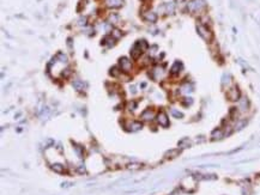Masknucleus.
Instances as JSON below:
<instances>
[{
    "label": "nucleus",
    "mask_w": 260,
    "mask_h": 195,
    "mask_svg": "<svg viewBox=\"0 0 260 195\" xmlns=\"http://www.w3.org/2000/svg\"><path fill=\"white\" fill-rule=\"evenodd\" d=\"M204 6H205V1L204 0H192L188 4V9L191 11H198Z\"/></svg>",
    "instance_id": "obj_1"
},
{
    "label": "nucleus",
    "mask_w": 260,
    "mask_h": 195,
    "mask_svg": "<svg viewBox=\"0 0 260 195\" xmlns=\"http://www.w3.org/2000/svg\"><path fill=\"white\" fill-rule=\"evenodd\" d=\"M142 52H143V49H142L139 42H137V43L133 46V48L131 49V56H132L133 59H138V57L140 56V54H142Z\"/></svg>",
    "instance_id": "obj_2"
},
{
    "label": "nucleus",
    "mask_w": 260,
    "mask_h": 195,
    "mask_svg": "<svg viewBox=\"0 0 260 195\" xmlns=\"http://www.w3.org/2000/svg\"><path fill=\"white\" fill-rule=\"evenodd\" d=\"M197 29H198V32H199V35L202 36V38H205V40H210V37H211V34H210V31H209L207 29L205 28L204 25H198V27H197Z\"/></svg>",
    "instance_id": "obj_3"
},
{
    "label": "nucleus",
    "mask_w": 260,
    "mask_h": 195,
    "mask_svg": "<svg viewBox=\"0 0 260 195\" xmlns=\"http://www.w3.org/2000/svg\"><path fill=\"white\" fill-rule=\"evenodd\" d=\"M120 66H121V70L124 71V72H130L131 67H132L131 61L128 60V59H126V57L120 59Z\"/></svg>",
    "instance_id": "obj_4"
},
{
    "label": "nucleus",
    "mask_w": 260,
    "mask_h": 195,
    "mask_svg": "<svg viewBox=\"0 0 260 195\" xmlns=\"http://www.w3.org/2000/svg\"><path fill=\"white\" fill-rule=\"evenodd\" d=\"M144 18L147 20V22H151V23H155L156 20H157V14L155 13V12H146V13L144 14Z\"/></svg>",
    "instance_id": "obj_5"
},
{
    "label": "nucleus",
    "mask_w": 260,
    "mask_h": 195,
    "mask_svg": "<svg viewBox=\"0 0 260 195\" xmlns=\"http://www.w3.org/2000/svg\"><path fill=\"white\" fill-rule=\"evenodd\" d=\"M158 122H159V125L164 126V127H167V126L169 125L168 117H167V115H165L164 112H161V114H158Z\"/></svg>",
    "instance_id": "obj_6"
},
{
    "label": "nucleus",
    "mask_w": 260,
    "mask_h": 195,
    "mask_svg": "<svg viewBox=\"0 0 260 195\" xmlns=\"http://www.w3.org/2000/svg\"><path fill=\"white\" fill-rule=\"evenodd\" d=\"M107 5L109 7L116 9V7H120L122 5V0H107Z\"/></svg>",
    "instance_id": "obj_7"
},
{
    "label": "nucleus",
    "mask_w": 260,
    "mask_h": 195,
    "mask_svg": "<svg viewBox=\"0 0 260 195\" xmlns=\"http://www.w3.org/2000/svg\"><path fill=\"white\" fill-rule=\"evenodd\" d=\"M228 96H229V98H230V99H232V101H236V99H239L240 92H239V90H237V89H232V90H230V91H229Z\"/></svg>",
    "instance_id": "obj_8"
},
{
    "label": "nucleus",
    "mask_w": 260,
    "mask_h": 195,
    "mask_svg": "<svg viewBox=\"0 0 260 195\" xmlns=\"http://www.w3.org/2000/svg\"><path fill=\"white\" fill-rule=\"evenodd\" d=\"M181 68H182V64L181 62H179V61H176L175 64L173 65V67H172V74H176V73H179L180 71H181Z\"/></svg>",
    "instance_id": "obj_9"
},
{
    "label": "nucleus",
    "mask_w": 260,
    "mask_h": 195,
    "mask_svg": "<svg viewBox=\"0 0 260 195\" xmlns=\"http://www.w3.org/2000/svg\"><path fill=\"white\" fill-rule=\"evenodd\" d=\"M73 86L77 89V90H83L85 87V84L83 83L82 80H74L73 82Z\"/></svg>",
    "instance_id": "obj_10"
},
{
    "label": "nucleus",
    "mask_w": 260,
    "mask_h": 195,
    "mask_svg": "<svg viewBox=\"0 0 260 195\" xmlns=\"http://www.w3.org/2000/svg\"><path fill=\"white\" fill-rule=\"evenodd\" d=\"M142 117H144V120H151L152 119V111H150V109L145 110L142 115Z\"/></svg>",
    "instance_id": "obj_11"
},
{
    "label": "nucleus",
    "mask_w": 260,
    "mask_h": 195,
    "mask_svg": "<svg viewBox=\"0 0 260 195\" xmlns=\"http://www.w3.org/2000/svg\"><path fill=\"white\" fill-rule=\"evenodd\" d=\"M53 170L54 171H57V172H61V171H64V167L62 165H60V164H55V165H53Z\"/></svg>",
    "instance_id": "obj_12"
},
{
    "label": "nucleus",
    "mask_w": 260,
    "mask_h": 195,
    "mask_svg": "<svg viewBox=\"0 0 260 195\" xmlns=\"http://www.w3.org/2000/svg\"><path fill=\"white\" fill-rule=\"evenodd\" d=\"M85 20H87V18H85V17L80 18V19H79V22H78V23H79V25H85V24H87V22H85Z\"/></svg>",
    "instance_id": "obj_13"
},
{
    "label": "nucleus",
    "mask_w": 260,
    "mask_h": 195,
    "mask_svg": "<svg viewBox=\"0 0 260 195\" xmlns=\"http://www.w3.org/2000/svg\"><path fill=\"white\" fill-rule=\"evenodd\" d=\"M110 74H113V75H117L119 74V71H117V68H112V71H110Z\"/></svg>",
    "instance_id": "obj_14"
},
{
    "label": "nucleus",
    "mask_w": 260,
    "mask_h": 195,
    "mask_svg": "<svg viewBox=\"0 0 260 195\" xmlns=\"http://www.w3.org/2000/svg\"><path fill=\"white\" fill-rule=\"evenodd\" d=\"M113 35L115 36V38H119V37L121 36V34L119 32V30H114V31H113Z\"/></svg>",
    "instance_id": "obj_15"
},
{
    "label": "nucleus",
    "mask_w": 260,
    "mask_h": 195,
    "mask_svg": "<svg viewBox=\"0 0 260 195\" xmlns=\"http://www.w3.org/2000/svg\"><path fill=\"white\" fill-rule=\"evenodd\" d=\"M70 74H71V70H70V68H66V72H65V73L62 72V75H64V77H68Z\"/></svg>",
    "instance_id": "obj_16"
},
{
    "label": "nucleus",
    "mask_w": 260,
    "mask_h": 195,
    "mask_svg": "<svg viewBox=\"0 0 260 195\" xmlns=\"http://www.w3.org/2000/svg\"><path fill=\"white\" fill-rule=\"evenodd\" d=\"M173 115H175L176 117H182V114L181 112H179V111H176V110H173Z\"/></svg>",
    "instance_id": "obj_17"
}]
</instances>
